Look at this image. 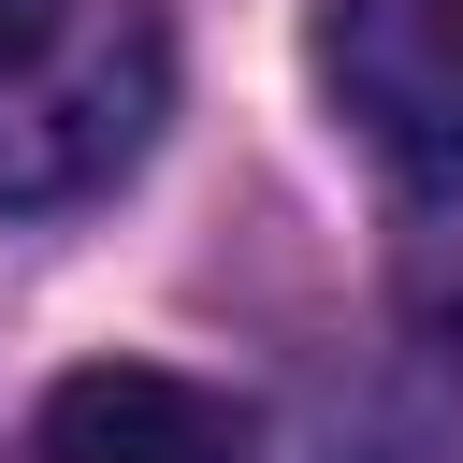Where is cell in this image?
<instances>
[{
  "label": "cell",
  "mask_w": 463,
  "mask_h": 463,
  "mask_svg": "<svg viewBox=\"0 0 463 463\" xmlns=\"http://www.w3.org/2000/svg\"><path fill=\"white\" fill-rule=\"evenodd\" d=\"M318 87L405 188H463V0H318Z\"/></svg>",
  "instance_id": "obj_2"
},
{
  "label": "cell",
  "mask_w": 463,
  "mask_h": 463,
  "mask_svg": "<svg viewBox=\"0 0 463 463\" xmlns=\"http://www.w3.org/2000/svg\"><path fill=\"white\" fill-rule=\"evenodd\" d=\"M174 101L159 0H0V203H72L145 159Z\"/></svg>",
  "instance_id": "obj_1"
},
{
  "label": "cell",
  "mask_w": 463,
  "mask_h": 463,
  "mask_svg": "<svg viewBox=\"0 0 463 463\" xmlns=\"http://www.w3.org/2000/svg\"><path fill=\"white\" fill-rule=\"evenodd\" d=\"M29 463H260V434H246V405H217L203 376L87 362V376H58V391H43Z\"/></svg>",
  "instance_id": "obj_3"
}]
</instances>
